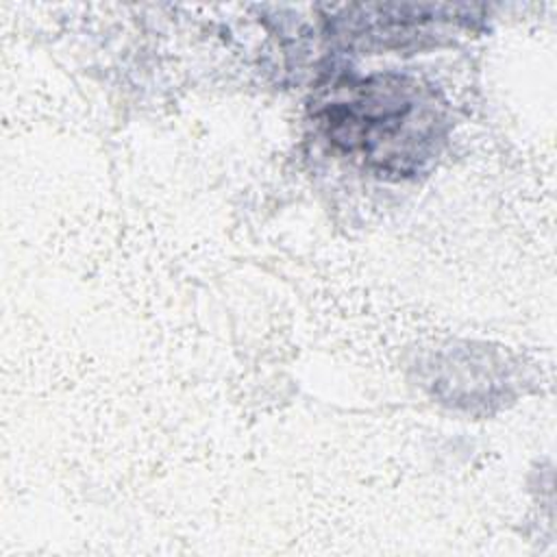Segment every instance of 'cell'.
I'll return each instance as SVG.
<instances>
[{"mask_svg": "<svg viewBox=\"0 0 557 557\" xmlns=\"http://www.w3.org/2000/svg\"><path fill=\"white\" fill-rule=\"evenodd\" d=\"M311 113L324 137L379 176H416L448 133L440 96L411 76H337L320 87Z\"/></svg>", "mask_w": 557, "mask_h": 557, "instance_id": "6da1fadb", "label": "cell"}]
</instances>
